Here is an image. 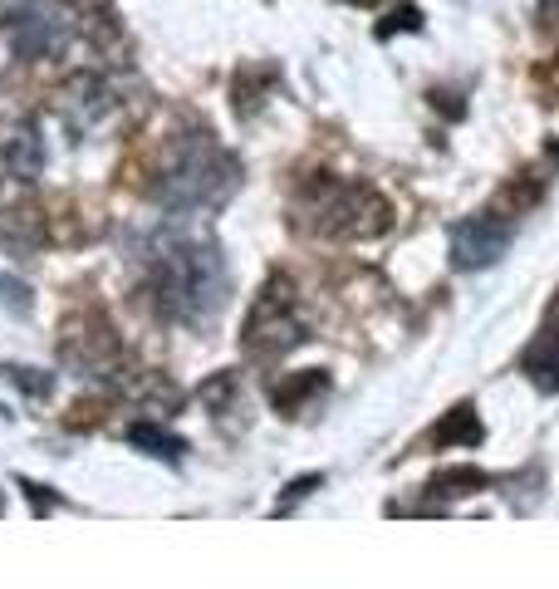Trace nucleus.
<instances>
[{
	"label": "nucleus",
	"mask_w": 559,
	"mask_h": 589,
	"mask_svg": "<svg viewBox=\"0 0 559 589\" xmlns=\"http://www.w3.org/2000/svg\"><path fill=\"white\" fill-rule=\"evenodd\" d=\"M44 173V143L30 123H15V128L0 133V177L6 183H35Z\"/></svg>",
	"instance_id": "8"
},
{
	"label": "nucleus",
	"mask_w": 559,
	"mask_h": 589,
	"mask_svg": "<svg viewBox=\"0 0 559 589\" xmlns=\"http://www.w3.org/2000/svg\"><path fill=\"white\" fill-rule=\"evenodd\" d=\"M153 294L173 320L211 314L226 294V270L216 246L187 241V236H163V246L153 251Z\"/></svg>",
	"instance_id": "1"
},
{
	"label": "nucleus",
	"mask_w": 559,
	"mask_h": 589,
	"mask_svg": "<svg viewBox=\"0 0 559 589\" xmlns=\"http://www.w3.org/2000/svg\"><path fill=\"white\" fill-rule=\"evenodd\" d=\"M520 369L530 373L535 389L559 393V304L550 310V320L540 324V334L530 339V349L520 354Z\"/></svg>",
	"instance_id": "9"
},
{
	"label": "nucleus",
	"mask_w": 559,
	"mask_h": 589,
	"mask_svg": "<svg viewBox=\"0 0 559 589\" xmlns=\"http://www.w3.org/2000/svg\"><path fill=\"white\" fill-rule=\"evenodd\" d=\"M6 35L20 60H44V54H60L70 44V20L50 6H25L6 20Z\"/></svg>",
	"instance_id": "4"
},
{
	"label": "nucleus",
	"mask_w": 559,
	"mask_h": 589,
	"mask_svg": "<svg viewBox=\"0 0 559 589\" xmlns=\"http://www.w3.org/2000/svg\"><path fill=\"white\" fill-rule=\"evenodd\" d=\"M427 442H432V447H476V442H482V417H476V407L472 403L452 407Z\"/></svg>",
	"instance_id": "10"
},
{
	"label": "nucleus",
	"mask_w": 559,
	"mask_h": 589,
	"mask_svg": "<svg viewBox=\"0 0 559 589\" xmlns=\"http://www.w3.org/2000/svg\"><path fill=\"white\" fill-rule=\"evenodd\" d=\"M241 167L226 153L211 133H182V138L167 147V163L153 183V197L163 202L167 211H197V207H216L226 192L236 187Z\"/></svg>",
	"instance_id": "2"
},
{
	"label": "nucleus",
	"mask_w": 559,
	"mask_h": 589,
	"mask_svg": "<svg viewBox=\"0 0 559 589\" xmlns=\"http://www.w3.org/2000/svg\"><path fill=\"white\" fill-rule=\"evenodd\" d=\"M304 217L314 231L339 236V241H369L393 226V207L383 192L369 183H344V177H314L304 187Z\"/></svg>",
	"instance_id": "3"
},
{
	"label": "nucleus",
	"mask_w": 559,
	"mask_h": 589,
	"mask_svg": "<svg viewBox=\"0 0 559 589\" xmlns=\"http://www.w3.org/2000/svg\"><path fill=\"white\" fill-rule=\"evenodd\" d=\"M540 183L535 177H520V183H510L506 192H496V217H520L525 207H535L540 202Z\"/></svg>",
	"instance_id": "12"
},
{
	"label": "nucleus",
	"mask_w": 559,
	"mask_h": 589,
	"mask_svg": "<svg viewBox=\"0 0 559 589\" xmlns=\"http://www.w3.org/2000/svg\"><path fill=\"white\" fill-rule=\"evenodd\" d=\"M319 389H324V373H310V379H294L290 389H280V393H276V403L284 407V413H294V407L310 399V393H319Z\"/></svg>",
	"instance_id": "14"
},
{
	"label": "nucleus",
	"mask_w": 559,
	"mask_h": 589,
	"mask_svg": "<svg viewBox=\"0 0 559 589\" xmlns=\"http://www.w3.org/2000/svg\"><path fill=\"white\" fill-rule=\"evenodd\" d=\"M40 241H44V226H40L35 211H6V217H0V246L30 256Z\"/></svg>",
	"instance_id": "11"
},
{
	"label": "nucleus",
	"mask_w": 559,
	"mask_h": 589,
	"mask_svg": "<svg viewBox=\"0 0 559 589\" xmlns=\"http://www.w3.org/2000/svg\"><path fill=\"white\" fill-rule=\"evenodd\" d=\"M344 6H383V0H344Z\"/></svg>",
	"instance_id": "16"
},
{
	"label": "nucleus",
	"mask_w": 559,
	"mask_h": 589,
	"mask_svg": "<svg viewBox=\"0 0 559 589\" xmlns=\"http://www.w3.org/2000/svg\"><path fill=\"white\" fill-rule=\"evenodd\" d=\"M510 246V221H500L496 211H482V217H466L462 226H456L452 236V260L466 270H482L490 266L500 251Z\"/></svg>",
	"instance_id": "6"
},
{
	"label": "nucleus",
	"mask_w": 559,
	"mask_h": 589,
	"mask_svg": "<svg viewBox=\"0 0 559 589\" xmlns=\"http://www.w3.org/2000/svg\"><path fill=\"white\" fill-rule=\"evenodd\" d=\"M490 477L486 472H472V467H452V472H442L437 482H432V492L437 496H472L476 486H486Z\"/></svg>",
	"instance_id": "13"
},
{
	"label": "nucleus",
	"mask_w": 559,
	"mask_h": 589,
	"mask_svg": "<svg viewBox=\"0 0 559 589\" xmlns=\"http://www.w3.org/2000/svg\"><path fill=\"white\" fill-rule=\"evenodd\" d=\"M294 339H300L294 300L284 294V280H276V286L260 294L256 314H250V324H246V344L256 349V354H280V349H290Z\"/></svg>",
	"instance_id": "5"
},
{
	"label": "nucleus",
	"mask_w": 559,
	"mask_h": 589,
	"mask_svg": "<svg viewBox=\"0 0 559 589\" xmlns=\"http://www.w3.org/2000/svg\"><path fill=\"white\" fill-rule=\"evenodd\" d=\"M133 442H143V447H157V457H177V452H182V442L167 437V433H157V427H133Z\"/></svg>",
	"instance_id": "15"
},
{
	"label": "nucleus",
	"mask_w": 559,
	"mask_h": 589,
	"mask_svg": "<svg viewBox=\"0 0 559 589\" xmlns=\"http://www.w3.org/2000/svg\"><path fill=\"white\" fill-rule=\"evenodd\" d=\"M60 113H64V123L70 128H94V123H104L108 118V108H113V89H108V79L104 74H94V70H84V74H70L64 79V89L60 94Z\"/></svg>",
	"instance_id": "7"
}]
</instances>
